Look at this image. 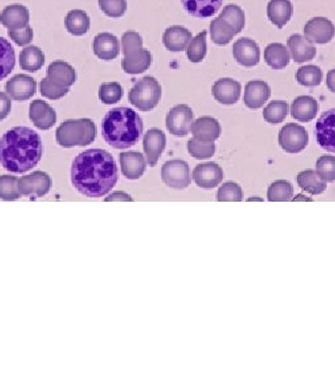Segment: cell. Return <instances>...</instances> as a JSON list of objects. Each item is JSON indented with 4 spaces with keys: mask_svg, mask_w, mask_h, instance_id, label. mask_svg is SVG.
Returning <instances> with one entry per match:
<instances>
[{
    "mask_svg": "<svg viewBox=\"0 0 335 376\" xmlns=\"http://www.w3.org/2000/svg\"><path fill=\"white\" fill-rule=\"evenodd\" d=\"M207 31H202L195 38L190 40L187 47V55L188 60L192 63H200L204 60L207 54V43H206Z\"/></svg>",
    "mask_w": 335,
    "mask_h": 376,
    "instance_id": "cell-38",
    "label": "cell"
},
{
    "mask_svg": "<svg viewBox=\"0 0 335 376\" xmlns=\"http://www.w3.org/2000/svg\"><path fill=\"white\" fill-rule=\"evenodd\" d=\"M190 132L198 141L214 142L221 135L222 128L219 121L213 117L204 116L192 123Z\"/></svg>",
    "mask_w": 335,
    "mask_h": 376,
    "instance_id": "cell-22",
    "label": "cell"
},
{
    "mask_svg": "<svg viewBox=\"0 0 335 376\" xmlns=\"http://www.w3.org/2000/svg\"><path fill=\"white\" fill-rule=\"evenodd\" d=\"M210 36L213 43L218 45H227L236 34L233 27L220 17L215 18L210 24Z\"/></svg>",
    "mask_w": 335,
    "mask_h": 376,
    "instance_id": "cell-35",
    "label": "cell"
},
{
    "mask_svg": "<svg viewBox=\"0 0 335 376\" xmlns=\"http://www.w3.org/2000/svg\"><path fill=\"white\" fill-rule=\"evenodd\" d=\"M305 38L316 43L327 45L334 38L335 27L332 21L325 17H315L309 20L304 27Z\"/></svg>",
    "mask_w": 335,
    "mask_h": 376,
    "instance_id": "cell-12",
    "label": "cell"
},
{
    "mask_svg": "<svg viewBox=\"0 0 335 376\" xmlns=\"http://www.w3.org/2000/svg\"><path fill=\"white\" fill-rule=\"evenodd\" d=\"M101 11L108 17L120 18L127 11V0H98Z\"/></svg>",
    "mask_w": 335,
    "mask_h": 376,
    "instance_id": "cell-47",
    "label": "cell"
},
{
    "mask_svg": "<svg viewBox=\"0 0 335 376\" xmlns=\"http://www.w3.org/2000/svg\"><path fill=\"white\" fill-rule=\"evenodd\" d=\"M289 106L288 102L281 100H274L268 103L263 111L265 121L273 125H277L286 120L288 114Z\"/></svg>",
    "mask_w": 335,
    "mask_h": 376,
    "instance_id": "cell-39",
    "label": "cell"
},
{
    "mask_svg": "<svg viewBox=\"0 0 335 376\" xmlns=\"http://www.w3.org/2000/svg\"><path fill=\"white\" fill-rule=\"evenodd\" d=\"M47 78L60 86L71 88L77 80L75 69L67 62H52L47 68Z\"/></svg>",
    "mask_w": 335,
    "mask_h": 376,
    "instance_id": "cell-29",
    "label": "cell"
},
{
    "mask_svg": "<svg viewBox=\"0 0 335 376\" xmlns=\"http://www.w3.org/2000/svg\"><path fill=\"white\" fill-rule=\"evenodd\" d=\"M181 2L188 14L201 19L215 15L222 4V0H181Z\"/></svg>",
    "mask_w": 335,
    "mask_h": 376,
    "instance_id": "cell-27",
    "label": "cell"
},
{
    "mask_svg": "<svg viewBox=\"0 0 335 376\" xmlns=\"http://www.w3.org/2000/svg\"><path fill=\"white\" fill-rule=\"evenodd\" d=\"M65 27L69 33L73 36H82L89 32L91 19L84 10L74 9L66 16Z\"/></svg>",
    "mask_w": 335,
    "mask_h": 376,
    "instance_id": "cell-33",
    "label": "cell"
},
{
    "mask_svg": "<svg viewBox=\"0 0 335 376\" xmlns=\"http://www.w3.org/2000/svg\"><path fill=\"white\" fill-rule=\"evenodd\" d=\"M15 64V50L12 45L0 36V82L12 73Z\"/></svg>",
    "mask_w": 335,
    "mask_h": 376,
    "instance_id": "cell-34",
    "label": "cell"
},
{
    "mask_svg": "<svg viewBox=\"0 0 335 376\" xmlns=\"http://www.w3.org/2000/svg\"><path fill=\"white\" fill-rule=\"evenodd\" d=\"M267 14L268 20L279 29H282L292 17V3L290 0H270Z\"/></svg>",
    "mask_w": 335,
    "mask_h": 376,
    "instance_id": "cell-28",
    "label": "cell"
},
{
    "mask_svg": "<svg viewBox=\"0 0 335 376\" xmlns=\"http://www.w3.org/2000/svg\"><path fill=\"white\" fill-rule=\"evenodd\" d=\"M323 78V71L316 65L303 66L298 69L295 74V79L298 84L306 88H316L320 86Z\"/></svg>",
    "mask_w": 335,
    "mask_h": 376,
    "instance_id": "cell-36",
    "label": "cell"
},
{
    "mask_svg": "<svg viewBox=\"0 0 335 376\" xmlns=\"http://www.w3.org/2000/svg\"><path fill=\"white\" fill-rule=\"evenodd\" d=\"M123 94L124 89L119 82L102 84L100 86V91H98L101 102L108 105L118 103L123 97Z\"/></svg>",
    "mask_w": 335,
    "mask_h": 376,
    "instance_id": "cell-44",
    "label": "cell"
},
{
    "mask_svg": "<svg viewBox=\"0 0 335 376\" xmlns=\"http://www.w3.org/2000/svg\"><path fill=\"white\" fill-rule=\"evenodd\" d=\"M143 41L141 34L134 31H128L122 36V48L124 59L122 68L130 75L141 74L148 71L152 63V55L142 47Z\"/></svg>",
    "mask_w": 335,
    "mask_h": 376,
    "instance_id": "cell-4",
    "label": "cell"
},
{
    "mask_svg": "<svg viewBox=\"0 0 335 376\" xmlns=\"http://www.w3.org/2000/svg\"><path fill=\"white\" fill-rule=\"evenodd\" d=\"M103 139L111 148L127 149L132 148L143 132L141 116L128 107H117L110 110L101 124Z\"/></svg>",
    "mask_w": 335,
    "mask_h": 376,
    "instance_id": "cell-3",
    "label": "cell"
},
{
    "mask_svg": "<svg viewBox=\"0 0 335 376\" xmlns=\"http://www.w3.org/2000/svg\"><path fill=\"white\" fill-rule=\"evenodd\" d=\"M192 178L197 187L203 189H213L224 180V172L214 162L204 163L195 167Z\"/></svg>",
    "mask_w": 335,
    "mask_h": 376,
    "instance_id": "cell-13",
    "label": "cell"
},
{
    "mask_svg": "<svg viewBox=\"0 0 335 376\" xmlns=\"http://www.w3.org/2000/svg\"><path fill=\"white\" fill-rule=\"evenodd\" d=\"M266 63L274 70H281L288 67L290 62V54L288 47L282 43H274L268 45L264 54Z\"/></svg>",
    "mask_w": 335,
    "mask_h": 376,
    "instance_id": "cell-30",
    "label": "cell"
},
{
    "mask_svg": "<svg viewBox=\"0 0 335 376\" xmlns=\"http://www.w3.org/2000/svg\"><path fill=\"white\" fill-rule=\"evenodd\" d=\"M187 149L189 154L198 160L213 157L216 152L214 142L201 141L196 139H192L187 141Z\"/></svg>",
    "mask_w": 335,
    "mask_h": 376,
    "instance_id": "cell-42",
    "label": "cell"
},
{
    "mask_svg": "<svg viewBox=\"0 0 335 376\" xmlns=\"http://www.w3.org/2000/svg\"><path fill=\"white\" fill-rule=\"evenodd\" d=\"M296 180L302 190L311 195H321L327 188V183L321 180L314 169H305V171L300 172Z\"/></svg>",
    "mask_w": 335,
    "mask_h": 376,
    "instance_id": "cell-32",
    "label": "cell"
},
{
    "mask_svg": "<svg viewBox=\"0 0 335 376\" xmlns=\"http://www.w3.org/2000/svg\"><path fill=\"white\" fill-rule=\"evenodd\" d=\"M105 201L110 202V201H134V199L130 197V195H128L127 193H125V192L123 191H116L113 192L111 195H109V196L107 197V198H105Z\"/></svg>",
    "mask_w": 335,
    "mask_h": 376,
    "instance_id": "cell-50",
    "label": "cell"
},
{
    "mask_svg": "<svg viewBox=\"0 0 335 376\" xmlns=\"http://www.w3.org/2000/svg\"><path fill=\"white\" fill-rule=\"evenodd\" d=\"M270 96V88L266 82L251 81L245 86L244 103L249 109H260Z\"/></svg>",
    "mask_w": 335,
    "mask_h": 376,
    "instance_id": "cell-25",
    "label": "cell"
},
{
    "mask_svg": "<svg viewBox=\"0 0 335 376\" xmlns=\"http://www.w3.org/2000/svg\"><path fill=\"white\" fill-rule=\"evenodd\" d=\"M19 62L23 71L36 73L45 65V56L40 47L30 45L20 52Z\"/></svg>",
    "mask_w": 335,
    "mask_h": 376,
    "instance_id": "cell-31",
    "label": "cell"
},
{
    "mask_svg": "<svg viewBox=\"0 0 335 376\" xmlns=\"http://www.w3.org/2000/svg\"><path fill=\"white\" fill-rule=\"evenodd\" d=\"M192 40V32L181 26L168 27L163 34V43L165 47L172 52L183 51Z\"/></svg>",
    "mask_w": 335,
    "mask_h": 376,
    "instance_id": "cell-26",
    "label": "cell"
},
{
    "mask_svg": "<svg viewBox=\"0 0 335 376\" xmlns=\"http://www.w3.org/2000/svg\"><path fill=\"white\" fill-rule=\"evenodd\" d=\"M233 57L244 67H254L260 62V48L256 41L249 38H242L233 45Z\"/></svg>",
    "mask_w": 335,
    "mask_h": 376,
    "instance_id": "cell-15",
    "label": "cell"
},
{
    "mask_svg": "<svg viewBox=\"0 0 335 376\" xmlns=\"http://www.w3.org/2000/svg\"><path fill=\"white\" fill-rule=\"evenodd\" d=\"M316 172L319 178L325 183L335 182V157L323 155L316 160Z\"/></svg>",
    "mask_w": 335,
    "mask_h": 376,
    "instance_id": "cell-43",
    "label": "cell"
},
{
    "mask_svg": "<svg viewBox=\"0 0 335 376\" xmlns=\"http://www.w3.org/2000/svg\"><path fill=\"white\" fill-rule=\"evenodd\" d=\"M217 199L220 202L242 201V188L235 183H224L218 190Z\"/></svg>",
    "mask_w": 335,
    "mask_h": 376,
    "instance_id": "cell-46",
    "label": "cell"
},
{
    "mask_svg": "<svg viewBox=\"0 0 335 376\" xmlns=\"http://www.w3.org/2000/svg\"><path fill=\"white\" fill-rule=\"evenodd\" d=\"M41 95L50 100H58L66 95L70 91V88L60 86L56 82H52L48 78L41 80L40 84Z\"/></svg>",
    "mask_w": 335,
    "mask_h": 376,
    "instance_id": "cell-45",
    "label": "cell"
},
{
    "mask_svg": "<svg viewBox=\"0 0 335 376\" xmlns=\"http://www.w3.org/2000/svg\"><path fill=\"white\" fill-rule=\"evenodd\" d=\"M162 88L155 78L146 75L137 82L128 93V101L141 111L154 109L161 99Z\"/></svg>",
    "mask_w": 335,
    "mask_h": 376,
    "instance_id": "cell-6",
    "label": "cell"
},
{
    "mask_svg": "<svg viewBox=\"0 0 335 376\" xmlns=\"http://www.w3.org/2000/svg\"><path fill=\"white\" fill-rule=\"evenodd\" d=\"M30 120L41 130H50L57 121L56 112L45 101L36 99L30 105Z\"/></svg>",
    "mask_w": 335,
    "mask_h": 376,
    "instance_id": "cell-16",
    "label": "cell"
},
{
    "mask_svg": "<svg viewBox=\"0 0 335 376\" xmlns=\"http://www.w3.org/2000/svg\"><path fill=\"white\" fill-rule=\"evenodd\" d=\"M8 34L11 40L19 47H25V45H29L33 41L34 38V31L30 25L23 27V29L16 30V31L8 30Z\"/></svg>",
    "mask_w": 335,
    "mask_h": 376,
    "instance_id": "cell-48",
    "label": "cell"
},
{
    "mask_svg": "<svg viewBox=\"0 0 335 376\" xmlns=\"http://www.w3.org/2000/svg\"><path fill=\"white\" fill-rule=\"evenodd\" d=\"M194 120L192 108L185 104L176 105L167 115L166 127L170 134L183 137L189 134Z\"/></svg>",
    "mask_w": 335,
    "mask_h": 376,
    "instance_id": "cell-9",
    "label": "cell"
},
{
    "mask_svg": "<svg viewBox=\"0 0 335 376\" xmlns=\"http://www.w3.org/2000/svg\"><path fill=\"white\" fill-rule=\"evenodd\" d=\"M292 201H313V199L308 198V197L305 196V195L303 194H298L297 197H294V198L291 199Z\"/></svg>",
    "mask_w": 335,
    "mask_h": 376,
    "instance_id": "cell-52",
    "label": "cell"
},
{
    "mask_svg": "<svg viewBox=\"0 0 335 376\" xmlns=\"http://www.w3.org/2000/svg\"><path fill=\"white\" fill-rule=\"evenodd\" d=\"M96 126L91 119L63 121L56 130V141L64 148L87 146L96 137Z\"/></svg>",
    "mask_w": 335,
    "mask_h": 376,
    "instance_id": "cell-5",
    "label": "cell"
},
{
    "mask_svg": "<svg viewBox=\"0 0 335 376\" xmlns=\"http://www.w3.org/2000/svg\"><path fill=\"white\" fill-rule=\"evenodd\" d=\"M71 180L80 193L100 198L109 193L118 182V167L106 150L89 149L75 158Z\"/></svg>",
    "mask_w": 335,
    "mask_h": 376,
    "instance_id": "cell-1",
    "label": "cell"
},
{
    "mask_svg": "<svg viewBox=\"0 0 335 376\" xmlns=\"http://www.w3.org/2000/svg\"><path fill=\"white\" fill-rule=\"evenodd\" d=\"M315 137L321 148L335 153V109L327 110L321 115L316 123Z\"/></svg>",
    "mask_w": 335,
    "mask_h": 376,
    "instance_id": "cell-11",
    "label": "cell"
},
{
    "mask_svg": "<svg viewBox=\"0 0 335 376\" xmlns=\"http://www.w3.org/2000/svg\"><path fill=\"white\" fill-rule=\"evenodd\" d=\"M30 23V11L26 6L13 4L5 7L0 13V24L8 30H21Z\"/></svg>",
    "mask_w": 335,
    "mask_h": 376,
    "instance_id": "cell-20",
    "label": "cell"
},
{
    "mask_svg": "<svg viewBox=\"0 0 335 376\" xmlns=\"http://www.w3.org/2000/svg\"><path fill=\"white\" fill-rule=\"evenodd\" d=\"M18 180L19 178L15 176H0V199L4 201H14L22 196Z\"/></svg>",
    "mask_w": 335,
    "mask_h": 376,
    "instance_id": "cell-41",
    "label": "cell"
},
{
    "mask_svg": "<svg viewBox=\"0 0 335 376\" xmlns=\"http://www.w3.org/2000/svg\"><path fill=\"white\" fill-rule=\"evenodd\" d=\"M41 156L43 142L32 128H12L0 139V164L10 173L23 174L34 169Z\"/></svg>",
    "mask_w": 335,
    "mask_h": 376,
    "instance_id": "cell-2",
    "label": "cell"
},
{
    "mask_svg": "<svg viewBox=\"0 0 335 376\" xmlns=\"http://www.w3.org/2000/svg\"><path fill=\"white\" fill-rule=\"evenodd\" d=\"M212 93L215 99L221 104H235L242 94V84L235 80L224 78L213 84Z\"/></svg>",
    "mask_w": 335,
    "mask_h": 376,
    "instance_id": "cell-18",
    "label": "cell"
},
{
    "mask_svg": "<svg viewBox=\"0 0 335 376\" xmlns=\"http://www.w3.org/2000/svg\"><path fill=\"white\" fill-rule=\"evenodd\" d=\"M36 80L30 75L18 74L11 78L6 82V93L15 101H27L31 99L36 93Z\"/></svg>",
    "mask_w": 335,
    "mask_h": 376,
    "instance_id": "cell-14",
    "label": "cell"
},
{
    "mask_svg": "<svg viewBox=\"0 0 335 376\" xmlns=\"http://www.w3.org/2000/svg\"><path fill=\"white\" fill-rule=\"evenodd\" d=\"M93 52L101 60H114L120 54V41L113 34H97L93 40Z\"/></svg>",
    "mask_w": 335,
    "mask_h": 376,
    "instance_id": "cell-21",
    "label": "cell"
},
{
    "mask_svg": "<svg viewBox=\"0 0 335 376\" xmlns=\"http://www.w3.org/2000/svg\"><path fill=\"white\" fill-rule=\"evenodd\" d=\"M12 102L8 94L0 91V121L5 120L10 114Z\"/></svg>",
    "mask_w": 335,
    "mask_h": 376,
    "instance_id": "cell-49",
    "label": "cell"
},
{
    "mask_svg": "<svg viewBox=\"0 0 335 376\" xmlns=\"http://www.w3.org/2000/svg\"><path fill=\"white\" fill-rule=\"evenodd\" d=\"M294 188L290 183L281 180L273 183L268 189V200L270 202H288L292 199Z\"/></svg>",
    "mask_w": 335,
    "mask_h": 376,
    "instance_id": "cell-40",
    "label": "cell"
},
{
    "mask_svg": "<svg viewBox=\"0 0 335 376\" xmlns=\"http://www.w3.org/2000/svg\"><path fill=\"white\" fill-rule=\"evenodd\" d=\"M288 47L295 63H305V62L313 60L316 57L315 45L301 34H295L289 36Z\"/></svg>",
    "mask_w": 335,
    "mask_h": 376,
    "instance_id": "cell-19",
    "label": "cell"
},
{
    "mask_svg": "<svg viewBox=\"0 0 335 376\" xmlns=\"http://www.w3.org/2000/svg\"><path fill=\"white\" fill-rule=\"evenodd\" d=\"M119 159H120L122 173L128 180H137L146 171V161L141 152H135V151L123 152L119 156Z\"/></svg>",
    "mask_w": 335,
    "mask_h": 376,
    "instance_id": "cell-23",
    "label": "cell"
},
{
    "mask_svg": "<svg viewBox=\"0 0 335 376\" xmlns=\"http://www.w3.org/2000/svg\"><path fill=\"white\" fill-rule=\"evenodd\" d=\"M247 201H264L262 198H257V197H252V198H249Z\"/></svg>",
    "mask_w": 335,
    "mask_h": 376,
    "instance_id": "cell-53",
    "label": "cell"
},
{
    "mask_svg": "<svg viewBox=\"0 0 335 376\" xmlns=\"http://www.w3.org/2000/svg\"><path fill=\"white\" fill-rule=\"evenodd\" d=\"M291 116L301 123H309L316 118L319 112V103L315 98L301 95L293 100L290 108Z\"/></svg>",
    "mask_w": 335,
    "mask_h": 376,
    "instance_id": "cell-24",
    "label": "cell"
},
{
    "mask_svg": "<svg viewBox=\"0 0 335 376\" xmlns=\"http://www.w3.org/2000/svg\"><path fill=\"white\" fill-rule=\"evenodd\" d=\"M161 178L167 187L176 190H183L189 187V166L183 160H171L163 165Z\"/></svg>",
    "mask_w": 335,
    "mask_h": 376,
    "instance_id": "cell-8",
    "label": "cell"
},
{
    "mask_svg": "<svg viewBox=\"0 0 335 376\" xmlns=\"http://www.w3.org/2000/svg\"><path fill=\"white\" fill-rule=\"evenodd\" d=\"M325 82H327V89H329L332 93H335V69H332V70H330V72L327 73V81H325Z\"/></svg>",
    "mask_w": 335,
    "mask_h": 376,
    "instance_id": "cell-51",
    "label": "cell"
},
{
    "mask_svg": "<svg viewBox=\"0 0 335 376\" xmlns=\"http://www.w3.org/2000/svg\"><path fill=\"white\" fill-rule=\"evenodd\" d=\"M21 194L27 197H43L50 191L52 180L45 172L36 171L18 180Z\"/></svg>",
    "mask_w": 335,
    "mask_h": 376,
    "instance_id": "cell-10",
    "label": "cell"
},
{
    "mask_svg": "<svg viewBox=\"0 0 335 376\" xmlns=\"http://www.w3.org/2000/svg\"><path fill=\"white\" fill-rule=\"evenodd\" d=\"M219 17L233 27L235 34H240L244 29V11L240 6L235 5V4H229V5L224 7Z\"/></svg>",
    "mask_w": 335,
    "mask_h": 376,
    "instance_id": "cell-37",
    "label": "cell"
},
{
    "mask_svg": "<svg viewBox=\"0 0 335 376\" xmlns=\"http://www.w3.org/2000/svg\"><path fill=\"white\" fill-rule=\"evenodd\" d=\"M279 143L282 150L286 153L297 154L308 146V132L306 128L298 124H286L279 132Z\"/></svg>",
    "mask_w": 335,
    "mask_h": 376,
    "instance_id": "cell-7",
    "label": "cell"
},
{
    "mask_svg": "<svg viewBox=\"0 0 335 376\" xmlns=\"http://www.w3.org/2000/svg\"><path fill=\"white\" fill-rule=\"evenodd\" d=\"M166 135L159 128H151L143 137V149L149 166L154 167L166 148Z\"/></svg>",
    "mask_w": 335,
    "mask_h": 376,
    "instance_id": "cell-17",
    "label": "cell"
}]
</instances>
